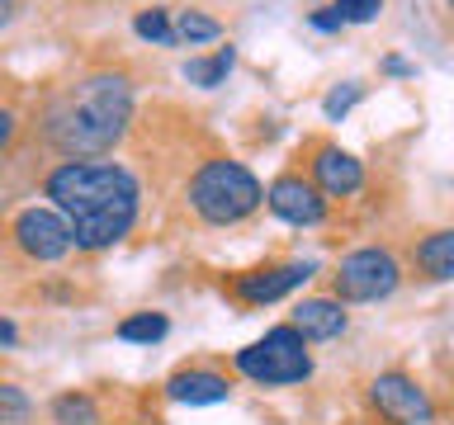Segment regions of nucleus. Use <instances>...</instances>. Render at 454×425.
<instances>
[{"label":"nucleus","instance_id":"1","mask_svg":"<svg viewBox=\"0 0 454 425\" xmlns=\"http://www.w3.org/2000/svg\"><path fill=\"white\" fill-rule=\"evenodd\" d=\"M43 198L71 222L76 251L99 255L114 251L119 241L137 227L142 212V184L128 166L119 161H62L43 180Z\"/></svg>","mask_w":454,"mask_h":425},{"label":"nucleus","instance_id":"2","mask_svg":"<svg viewBox=\"0 0 454 425\" xmlns=\"http://www.w3.org/2000/svg\"><path fill=\"white\" fill-rule=\"evenodd\" d=\"M133 81L123 71H90L62 85L43 109V137L67 161H99L133 128Z\"/></svg>","mask_w":454,"mask_h":425},{"label":"nucleus","instance_id":"3","mask_svg":"<svg viewBox=\"0 0 454 425\" xmlns=\"http://www.w3.org/2000/svg\"><path fill=\"white\" fill-rule=\"evenodd\" d=\"M184 204L208 227H241L265 204V184L255 180L251 166L232 161V156H208L184 184Z\"/></svg>","mask_w":454,"mask_h":425},{"label":"nucleus","instance_id":"4","mask_svg":"<svg viewBox=\"0 0 454 425\" xmlns=\"http://www.w3.org/2000/svg\"><path fill=\"white\" fill-rule=\"evenodd\" d=\"M232 368L255 388H294V382L312 378V345L294 321H279L261 340L241 345L232 354Z\"/></svg>","mask_w":454,"mask_h":425},{"label":"nucleus","instance_id":"5","mask_svg":"<svg viewBox=\"0 0 454 425\" xmlns=\"http://www.w3.org/2000/svg\"><path fill=\"white\" fill-rule=\"evenodd\" d=\"M403 289V260L388 246H355L332 269V298L340 303H383Z\"/></svg>","mask_w":454,"mask_h":425},{"label":"nucleus","instance_id":"6","mask_svg":"<svg viewBox=\"0 0 454 425\" xmlns=\"http://www.w3.org/2000/svg\"><path fill=\"white\" fill-rule=\"evenodd\" d=\"M10 241L34 265H57V260H67V255L76 251L71 222L57 208H20L14 222H10Z\"/></svg>","mask_w":454,"mask_h":425},{"label":"nucleus","instance_id":"7","mask_svg":"<svg viewBox=\"0 0 454 425\" xmlns=\"http://www.w3.org/2000/svg\"><path fill=\"white\" fill-rule=\"evenodd\" d=\"M369 406H374L388 425H431L435 421L431 392H426L411 374H403V368H388V374L369 378Z\"/></svg>","mask_w":454,"mask_h":425},{"label":"nucleus","instance_id":"8","mask_svg":"<svg viewBox=\"0 0 454 425\" xmlns=\"http://www.w3.org/2000/svg\"><path fill=\"white\" fill-rule=\"evenodd\" d=\"M317 274V260H279V265H255V269H241V274L227 279V293L247 307H270L279 298L298 293L303 283Z\"/></svg>","mask_w":454,"mask_h":425},{"label":"nucleus","instance_id":"9","mask_svg":"<svg viewBox=\"0 0 454 425\" xmlns=\"http://www.w3.org/2000/svg\"><path fill=\"white\" fill-rule=\"evenodd\" d=\"M265 208L275 212L279 222H289V227H322L326 212H332V198H326L308 175L289 170V175H275V180H270Z\"/></svg>","mask_w":454,"mask_h":425},{"label":"nucleus","instance_id":"10","mask_svg":"<svg viewBox=\"0 0 454 425\" xmlns=\"http://www.w3.org/2000/svg\"><path fill=\"white\" fill-rule=\"evenodd\" d=\"M308 180L317 184L326 198H355L364 189V161L336 142H317L308 156Z\"/></svg>","mask_w":454,"mask_h":425},{"label":"nucleus","instance_id":"11","mask_svg":"<svg viewBox=\"0 0 454 425\" xmlns=\"http://www.w3.org/2000/svg\"><path fill=\"white\" fill-rule=\"evenodd\" d=\"M161 388H166L170 402H180V406H218L232 397V382H227V374L213 364H184L161 382Z\"/></svg>","mask_w":454,"mask_h":425},{"label":"nucleus","instance_id":"12","mask_svg":"<svg viewBox=\"0 0 454 425\" xmlns=\"http://www.w3.org/2000/svg\"><path fill=\"white\" fill-rule=\"evenodd\" d=\"M289 321L303 331L308 345H326V340H340L350 331V312L340 298H298Z\"/></svg>","mask_w":454,"mask_h":425},{"label":"nucleus","instance_id":"13","mask_svg":"<svg viewBox=\"0 0 454 425\" xmlns=\"http://www.w3.org/2000/svg\"><path fill=\"white\" fill-rule=\"evenodd\" d=\"M411 265H417L421 279H431V283H454V227L426 232L417 246H411Z\"/></svg>","mask_w":454,"mask_h":425},{"label":"nucleus","instance_id":"14","mask_svg":"<svg viewBox=\"0 0 454 425\" xmlns=\"http://www.w3.org/2000/svg\"><path fill=\"white\" fill-rule=\"evenodd\" d=\"M232 66H237V48L227 42V48H213L208 57H190V62L180 66V76L199 85V90H218V85L232 76Z\"/></svg>","mask_w":454,"mask_h":425},{"label":"nucleus","instance_id":"15","mask_svg":"<svg viewBox=\"0 0 454 425\" xmlns=\"http://www.w3.org/2000/svg\"><path fill=\"white\" fill-rule=\"evenodd\" d=\"M114 336L123 345H156V340L170 336V317L166 312H128V317L114 326Z\"/></svg>","mask_w":454,"mask_h":425},{"label":"nucleus","instance_id":"16","mask_svg":"<svg viewBox=\"0 0 454 425\" xmlns=\"http://www.w3.org/2000/svg\"><path fill=\"white\" fill-rule=\"evenodd\" d=\"M133 34L142 42H156V48H180V34H176V10L166 5H147L133 14Z\"/></svg>","mask_w":454,"mask_h":425},{"label":"nucleus","instance_id":"17","mask_svg":"<svg viewBox=\"0 0 454 425\" xmlns=\"http://www.w3.org/2000/svg\"><path fill=\"white\" fill-rule=\"evenodd\" d=\"M52 425H99V402L81 388L57 392L52 397Z\"/></svg>","mask_w":454,"mask_h":425},{"label":"nucleus","instance_id":"18","mask_svg":"<svg viewBox=\"0 0 454 425\" xmlns=\"http://www.w3.org/2000/svg\"><path fill=\"white\" fill-rule=\"evenodd\" d=\"M176 34H180V42L199 48V42H218L223 24L213 19V14H204V10H176Z\"/></svg>","mask_w":454,"mask_h":425},{"label":"nucleus","instance_id":"19","mask_svg":"<svg viewBox=\"0 0 454 425\" xmlns=\"http://www.w3.org/2000/svg\"><path fill=\"white\" fill-rule=\"evenodd\" d=\"M360 99H364V85H360V81H340V85H332V90H326L322 113H326L332 123H340L355 104H360Z\"/></svg>","mask_w":454,"mask_h":425},{"label":"nucleus","instance_id":"20","mask_svg":"<svg viewBox=\"0 0 454 425\" xmlns=\"http://www.w3.org/2000/svg\"><path fill=\"white\" fill-rule=\"evenodd\" d=\"M34 402L24 397V388H14V382H0V425H24Z\"/></svg>","mask_w":454,"mask_h":425},{"label":"nucleus","instance_id":"21","mask_svg":"<svg viewBox=\"0 0 454 425\" xmlns=\"http://www.w3.org/2000/svg\"><path fill=\"white\" fill-rule=\"evenodd\" d=\"M332 5L340 10V19H346V24H374L388 0H332Z\"/></svg>","mask_w":454,"mask_h":425},{"label":"nucleus","instance_id":"22","mask_svg":"<svg viewBox=\"0 0 454 425\" xmlns=\"http://www.w3.org/2000/svg\"><path fill=\"white\" fill-rule=\"evenodd\" d=\"M308 24L317 28V34H340V28H346V19H340V10H336V5L312 10V14H308Z\"/></svg>","mask_w":454,"mask_h":425},{"label":"nucleus","instance_id":"23","mask_svg":"<svg viewBox=\"0 0 454 425\" xmlns=\"http://www.w3.org/2000/svg\"><path fill=\"white\" fill-rule=\"evenodd\" d=\"M14 133H20V113H14V109H5V104H0V151H5V147H10V142H14Z\"/></svg>","mask_w":454,"mask_h":425},{"label":"nucleus","instance_id":"24","mask_svg":"<svg viewBox=\"0 0 454 425\" xmlns=\"http://www.w3.org/2000/svg\"><path fill=\"white\" fill-rule=\"evenodd\" d=\"M379 71H383V76H417V66H411L407 57H383Z\"/></svg>","mask_w":454,"mask_h":425},{"label":"nucleus","instance_id":"25","mask_svg":"<svg viewBox=\"0 0 454 425\" xmlns=\"http://www.w3.org/2000/svg\"><path fill=\"white\" fill-rule=\"evenodd\" d=\"M14 345H20V331H14V321L0 317V350H14Z\"/></svg>","mask_w":454,"mask_h":425},{"label":"nucleus","instance_id":"26","mask_svg":"<svg viewBox=\"0 0 454 425\" xmlns=\"http://www.w3.org/2000/svg\"><path fill=\"white\" fill-rule=\"evenodd\" d=\"M450 10H454V0H450Z\"/></svg>","mask_w":454,"mask_h":425}]
</instances>
